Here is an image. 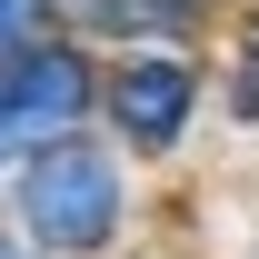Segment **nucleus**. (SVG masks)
<instances>
[{
    "instance_id": "obj_5",
    "label": "nucleus",
    "mask_w": 259,
    "mask_h": 259,
    "mask_svg": "<svg viewBox=\"0 0 259 259\" xmlns=\"http://www.w3.org/2000/svg\"><path fill=\"white\" fill-rule=\"evenodd\" d=\"M40 20H50V0H0V60H10V50H30Z\"/></svg>"
},
{
    "instance_id": "obj_1",
    "label": "nucleus",
    "mask_w": 259,
    "mask_h": 259,
    "mask_svg": "<svg viewBox=\"0 0 259 259\" xmlns=\"http://www.w3.org/2000/svg\"><path fill=\"white\" fill-rule=\"evenodd\" d=\"M120 220H130V180L100 140H50L20 160V229H30L50 259H100L120 249Z\"/></svg>"
},
{
    "instance_id": "obj_3",
    "label": "nucleus",
    "mask_w": 259,
    "mask_h": 259,
    "mask_svg": "<svg viewBox=\"0 0 259 259\" xmlns=\"http://www.w3.org/2000/svg\"><path fill=\"white\" fill-rule=\"evenodd\" d=\"M190 100H199V70L180 50H130L110 80H100V110L120 120L130 150H169L180 130H190Z\"/></svg>"
},
{
    "instance_id": "obj_6",
    "label": "nucleus",
    "mask_w": 259,
    "mask_h": 259,
    "mask_svg": "<svg viewBox=\"0 0 259 259\" xmlns=\"http://www.w3.org/2000/svg\"><path fill=\"white\" fill-rule=\"evenodd\" d=\"M0 259H20V239H0Z\"/></svg>"
},
{
    "instance_id": "obj_2",
    "label": "nucleus",
    "mask_w": 259,
    "mask_h": 259,
    "mask_svg": "<svg viewBox=\"0 0 259 259\" xmlns=\"http://www.w3.org/2000/svg\"><path fill=\"white\" fill-rule=\"evenodd\" d=\"M100 110V80L70 40H30L0 60V160H30L50 140H80V120Z\"/></svg>"
},
{
    "instance_id": "obj_4",
    "label": "nucleus",
    "mask_w": 259,
    "mask_h": 259,
    "mask_svg": "<svg viewBox=\"0 0 259 259\" xmlns=\"http://www.w3.org/2000/svg\"><path fill=\"white\" fill-rule=\"evenodd\" d=\"M190 0H90V30H180Z\"/></svg>"
}]
</instances>
